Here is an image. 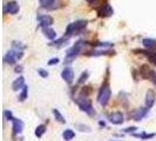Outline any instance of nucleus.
Segmentation results:
<instances>
[{"mask_svg":"<svg viewBox=\"0 0 156 141\" xmlns=\"http://www.w3.org/2000/svg\"><path fill=\"white\" fill-rule=\"evenodd\" d=\"M85 45H86V41H83V40H79V41H76V42L73 45V47L69 48L68 52L66 53L65 63L70 64V63H72V61H73V60L80 54V52H81V49L83 48Z\"/></svg>","mask_w":156,"mask_h":141,"instance_id":"f257e3e1","label":"nucleus"},{"mask_svg":"<svg viewBox=\"0 0 156 141\" xmlns=\"http://www.w3.org/2000/svg\"><path fill=\"white\" fill-rule=\"evenodd\" d=\"M110 95H112V89H110V86L106 82L101 86L100 91H99V94H97V102L100 105L106 106L109 100H110Z\"/></svg>","mask_w":156,"mask_h":141,"instance_id":"f03ea898","label":"nucleus"},{"mask_svg":"<svg viewBox=\"0 0 156 141\" xmlns=\"http://www.w3.org/2000/svg\"><path fill=\"white\" fill-rule=\"evenodd\" d=\"M74 101H75V104L79 106V108L82 110V112H85L86 114H88V115H91V116H93L95 115V109L93 108V105H92V102L85 97H79V98H76V99H74Z\"/></svg>","mask_w":156,"mask_h":141,"instance_id":"7ed1b4c3","label":"nucleus"},{"mask_svg":"<svg viewBox=\"0 0 156 141\" xmlns=\"http://www.w3.org/2000/svg\"><path fill=\"white\" fill-rule=\"evenodd\" d=\"M86 26H87V21H85V20H79V21L72 23L66 28V35L69 38L72 34H79Z\"/></svg>","mask_w":156,"mask_h":141,"instance_id":"20e7f679","label":"nucleus"},{"mask_svg":"<svg viewBox=\"0 0 156 141\" xmlns=\"http://www.w3.org/2000/svg\"><path fill=\"white\" fill-rule=\"evenodd\" d=\"M22 54H24L22 52H19V51L12 48V49L8 51V52L6 53V55L4 57V61H5L6 64L14 65V64L18 61V59H20V58L22 57Z\"/></svg>","mask_w":156,"mask_h":141,"instance_id":"39448f33","label":"nucleus"},{"mask_svg":"<svg viewBox=\"0 0 156 141\" xmlns=\"http://www.w3.org/2000/svg\"><path fill=\"white\" fill-rule=\"evenodd\" d=\"M108 121L113 125H122L125 122V118L122 112H113L108 115Z\"/></svg>","mask_w":156,"mask_h":141,"instance_id":"423d86ee","label":"nucleus"},{"mask_svg":"<svg viewBox=\"0 0 156 141\" xmlns=\"http://www.w3.org/2000/svg\"><path fill=\"white\" fill-rule=\"evenodd\" d=\"M141 74H142V78L152 80V81L156 85V73H155V70H150L149 66L143 65V66L141 67Z\"/></svg>","mask_w":156,"mask_h":141,"instance_id":"0eeeda50","label":"nucleus"},{"mask_svg":"<svg viewBox=\"0 0 156 141\" xmlns=\"http://www.w3.org/2000/svg\"><path fill=\"white\" fill-rule=\"evenodd\" d=\"M148 112H149V107H140L131 113V116L135 121H141L148 114Z\"/></svg>","mask_w":156,"mask_h":141,"instance_id":"6e6552de","label":"nucleus"},{"mask_svg":"<svg viewBox=\"0 0 156 141\" xmlns=\"http://www.w3.org/2000/svg\"><path fill=\"white\" fill-rule=\"evenodd\" d=\"M61 76L62 79L67 82V84H72L73 82V79H74V72L72 67H65V70L61 73Z\"/></svg>","mask_w":156,"mask_h":141,"instance_id":"1a4fd4ad","label":"nucleus"},{"mask_svg":"<svg viewBox=\"0 0 156 141\" xmlns=\"http://www.w3.org/2000/svg\"><path fill=\"white\" fill-rule=\"evenodd\" d=\"M38 21H39V24L45 28V27H48V26H51L52 24H53V19H52V17H49V15H46V14H40V15H38Z\"/></svg>","mask_w":156,"mask_h":141,"instance_id":"9d476101","label":"nucleus"},{"mask_svg":"<svg viewBox=\"0 0 156 141\" xmlns=\"http://www.w3.org/2000/svg\"><path fill=\"white\" fill-rule=\"evenodd\" d=\"M113 14V8L109 4H104L99 8V15L100 17H109Z\"/></svg>","mask_w":156,"mask_h":141,"instance_id":"9b49d317","label":"nucleus"},{"mask_svg":"<svg viewBox=\"0 0 156 141\" xmlns=\"http://www.w3.org/2000/svg\"><path fill=\"white\" fill-rule=\"evenodd\" d=\"M5 11H6L7 13H9V14H17V13L19 12V5H18L15 1H11V2H8V4L6 5Z\"/></svg>","mask_w":156,"mask_h":141,"instance_id":"f8f14e48","label":"nucleus"},{"mask_svg":"<svg viewBox=\"0 0 156 141\" xmlns=\"http://www.w3.org/2000/svg\"><path fill=\"white\" fill-rule=\"evenodd\" d=\"M22 129H24V122L21 121V120H19V119H13V133H14V135L15 134H20L21 132H22Z\"/></svg>","mask_w":156,"mask_h":141,"instance_id":"ddd939ff","label":"nucleus"},{"mask_svg":"<svg viewBox=\"0 0 156 141\" xmlns=\"http://www.w3.org/2000/svg\"><path fill=\"white\" fill-rule=\"evenodd\" d=\"M24 86H25V79H24V76H19V78L15 79V80L13 81V84H12L13 91H19V89L24 88Z\"/></svg>","mask_w":156,"mask_h":141,"instance_id":"4468645a","label":"nucleus"},{"mask_svg":"<svg viewBox=\"0 0 156 141\" xmlns=\"http://www.w3.org/2000/svg\"><path fill=\"white\" fill-rule=\"evenodd\" d=\"M154 101H155V94L153 91H148L147 92V95H146V106L147 107H152L154 105Z\"/></svg>","mask_w":156,"mask_h":141,"instance_id":"2eb2a0df","label":"nucleus"},{"mask_svg":"<svg viewBox=\"0 0 156 141\" xmlns=\"http://www.w3.org/2000/svg\"><path fill=\"white\" fill-rule=\"evenodd\" d=\"M39 2L41 7L47 8V9H53L54 8L53 5H55V0H39Z\"/></svg>","mask_w":156,"mask_h":141,"instance_id":"dca6fc26","label":"nucleus"},{"mask_svg":"<svg viewBox=\"0 0 156 141\" xmlns=\"http://www.w3.org/2000/svg\"><path fill=\"white\" fill-rule=\"evenodd\" d=\"M133 137H135V138H137V139H142V140H148V139H152V138L156 137V133L148 134V133L142 132V133H140V134H133Z\"/></svg>","mask_w":156,"mask_h":141,"instance_id":"f3484780","label":"nucleus"},{"mask_svg":"<svg viewBox=\"0 0 156 141\" xmlns=\"http://www.w3.org/2000/svg\"><path fill=\"white\" fill-rule=\"evenodd\" d=\"M44 32H45V35L47 36V39H49V40H53V39H55V36H57L55 31L52 30V28H49V27H45V28H44Z\"/></svg>","mask_w":156,"mask_h":141,"instance_id":"a211bd4d","label":"nucleus"},{"mask_svg":"<svg viewBox=\"0 0 156 141\" xmlns=\"http://www.w3.org/2000/svg\"><path fill=\"white\" fill-rule=\"evenodd\" d=\"M53 114H54V116H55V120L57 121H59L60 124H66V119L63 118V115L58 110V109H53Z\"/></svg>","mask_w":156,"mask_h":141,"instance_id":"6ab92c4d","label":"nucleus"},{"mask_svg":"<svg viewBox=\"0 0 156 141\" xmlns=\"http://www.w3.org/2000/svg\"><path fill=\"white\" fill-rule=\"evenodd\" d=\"M75 128L80 132H86V133H91L92 132V128L88 127L87 125H83V124H76L75 125Z\"/></svg>","mask_w":156,"mask_h":141,"instance_id":"aec40b11","label":"nucleus"},{"mask_svg":"<svg viewBox=\"0 0 156 141\" xmlns=\"http://www.w3.org/2000/svg\"><path fill=\"white\" fill-rule=\"evenodd\" d=\"M62 135H63V139L66 141H69V140H72L74 137H75V133L72 131V129H66L65 132L62 133Z\"/></svg>","mask_w":156,"mask_h":141,"instance_id":"412c9836","label":"nucleus"},{"mask_svg":"<svg viewBox=\"0 0 156 141\" xmlns=\"http://www.w3.org/2000/svg\"><path fill=\"white\" fill-rule=\"evenodd\" d=\"M142 44H143V46H146L147 48H154V47H156V41L155 40H153V39H143Z\"/></svg>","mask_w":156,"mask_h":141,"instance_id":"4be33fe9","label":"nucleus"},{"mask_svg":"<svg viewBox=\"0 0 156 141\" xmlns=\"http://www.w3.org/2000/svg\"><path fill=\"white\" fill-rule=\"evenodd\" d=\"M45 132H46V126H45V125H40V126H38L36 129H35V135H36L38 138H41V137L45 134Z\"/></svg>","mask_w":156,"mask_h":141,"instance_id":"5701e85b","label":"nucleus"},{"mask_svg":"<svg viewBox=\"0 0 156 141\" xmlns=\"http://www.w3.org/2000/svg\"><path fill=\"white\" fill-rule=\"evenodd\" d=\"M27 94H28V87L25 85L22 91H21V93H20V95H19V100L20 101H25L27 99Z\"/></svg>","mask_w":156,"mask_h":141,"instance_id":"b1692460","label":"nucleus"},{"mask_svg":"<svg viewBox=\"0 0 156 141\" xmlns=\"http://www.w3.org/2000/svg\"><path fill=\"white\" fill-rule=\"evenodd\" d=\"M4 116H5L6 120H9V121H13V119H14V116H13L11 110H5L4 112Z\"/></svg>","mask_w":156,"mask_h":141,"instance_id":"393cba45","label":"nucleus"},{"mask_svg":"<svg viewBox=\"0 0 156 141\" xmlns=\"http://www.w3.org/2000/svg\"><path fill=\"white\" fill-rule=\"evenodd\" d=\"M87 78H88V72H83V73L81 74V76L79 78V81H78V82H79V84H82V82L86 81Z\"/></svg>","mask_w":156,"mask_h":141,"instance_id":"a878e982","label":"nucleus"},{"mask_svg":"<svg viewBox=\"0 0 156 141\" xmlns=\"http://www.w3.org/2000/svg\"><path fill=\"white\" fill-rule=\"evenodd\" d=\"M38 73L42 76V78H47L48 76V72L45 70H42V68H40V70H38Z\"/></svg>","mask_w":156,"mask_h":141,"instance_id":"bb28decb","label":"nucleus"},{"mask_svg":"<svg viewBox=\"0 0 156 141\" xmlns=\"http://www.w3.org/2000/svg\"><path fill=\"white\" fill-rule=\"evenodd\" d=\"M59 63V59L58 58H53V59H51L49 61H48V65L49 66H53V65H57Z\"/></svg>","mask_w":156,"mask_h":141,"instance_id":"cd10ccee","label":"nucleus"},{"mask_svg":"<svg viewBox=\"0 0 156 141\" xmlns=\"http://www.w3.org/2000/svg\"><path fill=\"white\" fill-rule=\"evenodd\" d=\"M136 131V127H130V128H126L123 129V132H127V133H133Z\"/></svg>","mask_w":156,"mask_h":141,"instance_id":"c85d7f7f","label":"nucleus"},{"mask_svg":"<svg viewBox=\"0 0 156 141\" xmlns=\"http://www.w3.org/2000/svg\"><path fill=\"white\" fill-rule=\"evenodd\" d=\"M15 72H17V73L22 72V66H17V67H15Z\"/></svg>","mask_w":156,"mask_h":141,"instance_id":"c756f323","label":"nucleus"},{"mask_svg":"<svg viewBox=\"0 0 156 141\" xmlns=\"http://www.w3.org/2000/svg\"><path fill=\"white\" fill-rule=\"evenodd\" d=\"M86 1H87V2H89V4H94L96 0H86Z\"/></svg>","mask_w":156,"mask_h":141,"instance_id":"7c9ffc66","label":"nucleus"},{"mask_svg":"<svg viewBox=\"0 0 156 141\" xmlns=\"http://www.w3.org/2000/svg\"><path fill=\"white\" fill-rule=\"evenodd\" d=\"M100 125H101V126H103V127H104V126H106V124H104V122H103V121H100Z\"/></svg>","mask_w":156,"mask_h":141,"instance_id":"2f4dec72","label":"nucleus"},{"mask_svg":"<svg viewBox=\"0 0 156 141\" xmlns=\"http://www.w3.org/2000/svg\"><path fill=\"white\" fill-rule=\"evenodd\" d=\"M110 141H121V140H110Z\"/></svg>","mask_w":156,"mask_h":141,"instance_id":"473e14b6","label":"nucleus"}]
</instances>
